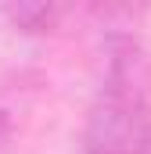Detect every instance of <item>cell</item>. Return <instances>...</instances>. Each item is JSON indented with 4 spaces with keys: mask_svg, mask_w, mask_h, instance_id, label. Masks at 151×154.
<instances>
[{
    "mask_svg": "<svg viewBox=\"0 0 151 154\" xmlns=\"http://www.w3.org/2000/svg\"><path fill=\"white\" fill-rule=\"evenodd\" d=\"M11 140H14V118L0 108V154H11Z\"/></svg>",
    "mask_w": 151,
    "mask_h": 154,
    "instance_id": "cell-3",
    "label": "cell"
},
{
    "mask_svg": "<svg viewBox=\"0 0 151 154\" xmlns=\"http://www.w3.org/2000/svg\"><path fill=\"white\" fill-rule=\"evenodd\" d=\"M97 93L83 115V154H151V54L137 25H104Z\"/></svg>",
    "mask_w": 151,
    "mask_h": 154,
    "instance_id": "cell-1",
    "label": "cell"
},
{
    "mask_svg": "<svg viewBox=\"0 0 151 154\" xmlns=\"http://www.w3.org/2000/svg\"><path fill=\"white\" fill-rule=\"evenodd\" d=\"M69 14H76V7L58 4V0H11V4H0V18L22 36H54L65 25Z\"/></svg>",
    "mask_w": 151,
    "mask_h": 154,
    "instance_id": "cell-2",
    "label": "cell"
}]
</instances>
